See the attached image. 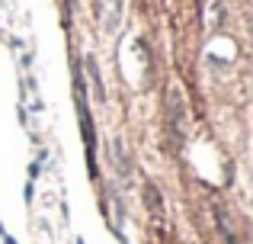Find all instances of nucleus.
<instances>
[{"mask_svg": "<svg viewBox=\"0 0 253 244\" xmlns=\"http://www.w3.org/2000/svg\"><path fill=\"white\" fill-rule=\"evenodd\" d=\"M103 6H106V19H103L106 32H116L119 23H122V13H125V0H103Z\"/></svg>", "mask_w": 253, "mask_h": 244, "instance_id": "1", "label": "nucleus"}, {"mask_svg": "<svg viewBox=\"0 0 253 244\" xmlns=\"http://www.w3.org/2000/svg\"><path fill=\"white\" fill-rule=\"evenodd\" d=\"M112 161H116V170L122 177L131 174V161H128V151L122 148V138H112Z\"/></svg>", "mask_w": 253, "mask_h": 244, "instance_id": "3", "label": "nucleus"}, {"mask_svg": "<svg viewBox=\"0 0 253 244\" xmlns=\"http://www.w3.org/2000/svg\"><path fill=\"white\" fill-rule=\"evenodd\" d=\"M84 71H86V77H90V84H93V94H96V100L103 103V100H106V90H103V77H99V68H96V58H93V55L84 58Z\"/></svg>", "mask_w": 253, "mask_h": 244, "instance_id": "2", "label": "nucleus"}, {"mask_svg": "<svg viewBox=\"0 0 253 244\" xmlns=\"http://www.w3.org/2000/svg\"><path fill=\"white\" fill-rule=\"evenodd\" d=\"M215 219H218V228H221V238H224V244H237L234 232H231V225L224 222V212H221V209H215Z\"/></svg>", "mask_w": 253, "mask_h": 244, "instance_id": "5", "label": "nucleus"}, {"mask_svg": "<svg viewBox=\"0 0 253 244\" xmlns=\"http://www.w3.org/2000/svg\"><path fill=\"white\" fill-rule=\"evenodd\" d=\"M144 202H148V209H151L154 215H161V212H164V206H161V193H157L154 183H148V187H144Z\"/></svg>", "mask_w": 253, "mask_h": 244, "instance_id": "4", "label": "nucleus"}]
</instances>
